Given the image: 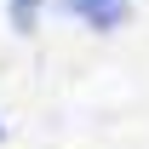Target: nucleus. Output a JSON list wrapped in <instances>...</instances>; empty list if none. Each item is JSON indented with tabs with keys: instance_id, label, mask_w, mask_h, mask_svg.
Segmentation results:
<instances>
[{
	"instance_id": "nucleus-1",
	"label": "nucleus",
	"mask_w": 149,
	"mask_h": 149,
	"mask_svg": "<svg viewBox=\"0 0 149 149\" xmlns=\"http://www.w3.org/2000/svg\"><path fill=\"white\" fill-rule=\"evenodd\" d=\"M86 23H92V29H115V23H126V0H115V6H97V12H86Z\"/></svg>"
},
{
	"instance_id": "nucleus-4",
	"label": "nucleus",
	"mask_w": 149,
	"mask_h": 149,
	"mask_svg": "<svg viewBox=\"0 0 149 149\" xmlns=\"http://www.w3.org/2000/svg\"><path fill=\"white\" fill-rule=\"evenodd\" d=\"M0 138H6V126H0Z\"/></svg>"
},
{
	"instance_id": "nucleus-3",
	"label": "nucleus",
	"mask_w": 149,
	"mask_h": 149,
	"mask_svg": "<svg viewBox=\"0 0 149 149\" xmlns=\"http://www.w3.org/2000/svg\"><path fill=\"white\" fill-rule=\"evenodd\" d=\"M74 12H97V6H115V0H69Z\"/></svg>"
},
{
	"instance_id": "nucleus-2",
	"label": "nucleus",
	"mask_w": 149,
	"mask_h": 149,
	"mask_svg": "<svg viewBox=\"0 0 149 149\" xmlns=\"http://www.w3.org/2000/svg\"><path fill=\"white\" fill-rule=\"evenodd\" d=\"M40 17V0H12V29H35Z\"/></svg>"
}]
</instances>
